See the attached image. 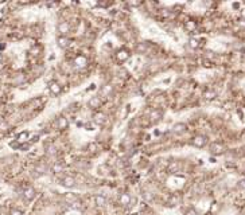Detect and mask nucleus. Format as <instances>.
<instances>
[{"instance_id": "nucleus-1", "label": "nucleus", "mask_w": 245, "mask_h": 215, "mask_svg": "<svg viewBox=\"0 0 245 215\" xmlns=\"http://www.w3.org/2000/svg\"><path fill=\"white\" fill-rule=\"evenodd\" d=\"M191 144L195 148H203L207 144V137L205 134H197L191 138Z\"/></svg>"}, {"instance_id": "nucleus-2", "label": "nucleus", "mask_w": 245, "mask_h": 215, "mask_svg": "<svg viewBox=\"0 0 245 215\" xmlns=\"http://www.w3.org/2000/svg\"><path fill=\"white\" fill-rule=\"evenodd\" d=\"M22 196H23V199L27 200V202H31L35 199V196H37V191H35L34 187H26L23 192H22Z\"/></svg>"}, {"instance_id": "nucleus-3", "label": "nucleus", "mask_w": 245, "mask_h": 215, "mask_svg": "<svg viewBox=\"0 0 245 215\" xmlns=\"http://www.w3.org/2000/svg\"><path fill=\"white\" fill-rule=\"evenodd\" d=\"M131 58V51L128 48H120L116 52V59L119 62H127Z\"/></svg>"}, {"instance_id": "nucleus-4", "label": "nucleus", "mask_w": 245, "mask_h": 215, "mask_svg": "<svg viewBox=\"0 0 245 215\" xmlns=\"http://www.w3.org/2000/svg\"><path fill=\"white\" fill-rule=\"evenodd\" d=\"M47 88H49V90H50V93H51L53 96H60V94L62 93V86L57 82V81H50L49 85H47Z\"/></svg>"}, {"instance_id": "nucleus-5", "label": "nucleus", "mask_w": 245, "mask_h": 215, "mask_svg": "<svg viewBox=\"0 0 245 215\" xmlns=\"http://www.w3.org/2000/svg\"><path fill=\"white\" fill-rule=\"evenodd\" d=\"M210 153L211 155H221L222 152L225 151V145L222 144V142H218V141H214L213 144L210 145Z\"/></svg>"}, {"instance_id": "nucleus-6", "label": "nucleus", "mask_w": 245, "mask_h": 215, "mask_svg": "<svg viewBox=\"0 0 245 215\" xmlns=\"http://www.w3.org/2000/svg\"><path fill=\"white\" fill-rule=\"evenodd\" d=\"M93 122H94V125H98V127L104 125L107 122L105 113H102V112H96V113L93 114Z\"/></svg>"}, {"instance_id": "nucleus-7", "label": "nucleus", "mask_w": 245, "mask_h": 215, "mask_svg": "<svg viewBox=\"0 0 245 215\" xmlns=\"http://www.w3.org/2000/svg\"><path fill=\"white\" fill-rule=\"evenodd\" d=\"M60 184L65 188H73L76 187V179L73 176H63L60 180Z\"/></svg>"}, {"instance_id": "nucleus-8", "label": "nucleus", "mask_w": 245, "mask_h": 215, "mask_svg": "<svg viewBox=\"0 0 245 215\" xmlns=\"http://www.w3.org/2000/svg\"><path fill=\"white\" fill-rule=\"evenodd\" d=\"M57 31L62 37H66L70 31V24L67 23V22H60V23L57 24Z\"/></svg>"}, {"instance_id": "nucleus-9", "label": "nucleus", "mask_w": 245, "mask_h": 215, "mask_svg": "<svg viewBox=\"0 0 245 215\" xmlns=\"http://www.w3.org/2000/svg\"><path fill=\"white\" fill-rule=\"evenodd\" d=\"M101 105H102V101L100 97H92L88 101V108L92 110H97L98 108H101Z\"/></svg>"}, {"instance_id": "nucleus-10", "label": "nucleus", "mask_w": 245, "mask_h": 215, "mask_svg": "<svg viewBox=\"0 0 245 215\" xmlns=\"http://www.w3.org/2000/svg\"><path fill=\"white\" fill-rule=\"evenodd\" d=\"M55 127H57V129H60V131L67 129L69 128V120L66 117H63V116H60V117L55 120Z\"/></svg>"}, {"instance_id": "nucleus-11", "label": "nucleus", "mask_w": 245, "mask_h": 215, "mask_svg": "<svg viewBox=\"0 0 245 215\" xmlns=\"http://www.w3.org/2000/svg\"><path fill=\"white\" fill-rule=\"evenodd\" d=\"M57 46L62 48V50H65V48H67L70 46V39L67 38V37H62V35H58V38H57Z\"/></svg>"}, {"instance_id": "nucleus-12", "label": "nucleus", "mask_w": 245, "mask_h": 215, "mask_svg": "<svg viewBox=\"0 0 245 215\" xmlns=\"http://www.w3.org/2000/svg\"><path fill=\"white\" fill-rule=\"evenodd\" d=\"M119 202H120L121 206L127 207V206H129L131 203H132V196H131V194H128V192H122V194H120V196H119Z\"/></svg>"}, {"instance_id": "nucleus-13", "label": "nucleus", "mask_w": 245, "mask_h": 215, "mask_svg": "<svg viewBox=\"0 0 245 215\" xmlns=\"http://www.w3.org/2000/svg\"><path fill=\"white\" fill-rule=\"evenodd\" d=\"M63 199H65L66 203L74 204V203H77V202H78L80 196H78V194H76V192H66V194L63 195Z\"/></svg>"}, {"instance_id": "nucleus-14", "label": "nucleus", "mask_w": 245, "mask_h": 215, "mask_svg": "<svg viewBox=\"0 0 245 215\" xmlns=\"http://www.w3.org/2000/svg\"><path fill=\"white\" fill-rule=\"evenodd\" d=\"M186 131H187V127H186L185 122H176V124L172 125V132H174L175 134H182Z\"/></svg>"}, {"instance_id": "nucleus-15", "label": "nucleus", "mask_w": 245, "mask_h": 215, "mask_svg": "<svg viewBox=\"0 0 245 215\" xmlns=\"http://www.w3.org/2000/svg\"><path fill=\"white\" fill-rule=\"evenodd\" d=\"M29 137H30V132L29 131H23L19 132L16 136V140L20 142V144H24V142H29Z\"/></svg>"}, {"instance_id": "nucleus-16", "label": "nucleus", "mask_w": 245, "mask_h": 215, "mask_svg": "<svg viewBox=\"0 0 245 215\" xmlns=\"http://www.w3.org/2000/svg\"><path fill=\"white\" fill-rule=\"evenodd\" d=\"M94 203H96L97 207H104V206L107 204V198H105V195L97 194L96 196H94Z\"/></svg>"}, {"instance_id": "nucleus-17", "label": "nucleus", "mask_w": 245, "mask_h": 215, "mask_svg": "<svg viewBox=\"0 0 245 215\" xmlns=\"http://www.w3.org/2000/svg\"><path fill=\"white\" fill-rule=\"evenodd\" d=\"M162 116H163V113L159 109H154L151 113H149V120L151 121H159L162 118Z\"/></svg>"}, {"instance_id": "nucleus-18", "label": "nucleus", "mask_w": 245, "mask_h": 215, "mask_svg": "<svg viewBox=\"0 0 245 215\" xmlns=\"http://www.w3.org/2000/svg\"><path fill=\"white\" fill-rule=\"evenodd\" d=\"M185 28H186V31H189V32H193V31H195V28H197V23L194 20H187L185 23Z\"/></svg>"}, {"instance_id": "nucleus-19", "label": "nucleus", "mask_w": 245, "mask_h": 215, "mask_svg": "<svg viewBox=\"0 0 245 215\" xmlns=\"http://www.w3.org/2000/svg\"><path fill=\"white\" fill-rule=\"evenodd\" d=\"M148 50V46L146 43H138L136 44V52L138 54H144Z\"/></svg>"}, {"instance_id": "nucleus-20", "label": "nucleus", "mask_w": 245, "mask_h": 215, "mask_svg": "<svg viewBox=\"0 0 245 215\" xmlns=\"http://www.w3.org/2000/svg\"><path fill=\"white\" fill-rule=\"evenodd\" d=\"M62 169H63V165H62V163H58V161L51 165V172H54V173L62 172Z\"/></svg>"}, {"instance_id": "nucleus-21", "label": "nucleus", "mask_w": 245, "mask_h": 215, "mask_svg": "<svg viewBox=\"0 0 245 215\" xmlns=\"http://www.w3.org/2000/svg\"><path fill=\"white\" fill-rule=\"evenodd\" d=\"M44 148H46V153H47V155H50V156H51V155H55V153H57V148L54 147L53 144H47V145L44 147Z\"/></svg>"}, {"instance_id": "nucleus-22", "label": "nucleus", "mask_w": 245, "mask_h": 215, "mask_svg": "<svg viewBox=\"0 0 245 215\" xmlns=\"http://www.w3.org/2000/svg\"><path fill=\"white\" fill-rule=\"evenodd\" d=\"M112 90H113V86H112V85H105V86H102L101 93L105 94V96H108V94L112 93Z\"/></svg>"}, {"instance_id": "nucleus-23", "label": "nucleus", "mask_w": 245, "mask_h": 215, "mask_svg": "<svg viewBox=\"0 0 245 215\" xmlns=\"http://www.w3.org/2000/svg\"><path fill=\"white\" fill-rule=\"evenodd\" d=\"M76 65L80 66V67L85 66V65H86V58H84V57H78V58L76 59Z\"/></svg>"}, {"instance_id": "nucleus-24", "label": "nucleus", "mask_w": 245, "mask_h": 215, "mask_svg": "<svg viewBox=\"0 0 245 215\" xmlns=\"http://www.w3.org/2000/svg\"><path fill=\"white\" fill-rule=\"evenodd\" d=\"M10 147L12 148V149H19L20 151V147H22V144L18 140H13V141H11L10 142Z\"/></svg>"}, {"instance_id": "nucleus-25", "label": "nucleus", "mask_w": 245, "mask_h": 215, "mask_svg": "<svg viewBox=\"0 0 245 215\" xmlns=\"http://www.w3.org/2000/svg\"><path fill=\"white\" fill-rule=\"evenodd\" d=\"M189 43H190V47L191 48H198L199 47V44H198V40L195 38H191L189 40Z\"/></svg>"}, {"instance_id": "nucleus-26", "label": "nucleus", "mask_w": 245, "mask_h": 215, "mask_svg": "<svg viewBox=\"0 0 245 215\" xmlns=\"http://www.w3.org/2000/svg\"><path fill=\"white\" fill-rule=\"evenodd\" d=\"M10 215H23V211L19 208H12L10 211Z\"/></svg>"}, {"instance_id": "nucleus-27", "label": "nucleus", "mask_w": 245, "mask_h": 215, "mask_svg": "<svg viewBox=\"0 0 245 215\" xmlns=\"http://www.w3.org/2000/svg\"><path fill=\"white\" fill-rule=\"evenodd\" d=\"M186 215H199L198 214V211L194 207H191V208H189L187 210V212H186Z\"/></svg>"}, {"instance_id": "nucleus-28", "label": "nucleus", "mask_w": 245, "mask_h": 215, "mask_svg": "<svg viewBox=\"0 0 245 215\" xmlns=\"http://www.w3.org/2000/svg\"><path fill=\"white\" fill-rule=\"evenodd\" d=\"M205 97L207 98V100H211V98H214V97H216V93H214V92H209V93H205Z\"/></svg>"}, {"instance_id": "nucleus-29", "label": "nucleus", "mask_w": 245, "mask_h": 215, "mask_svg": "<svg viewBox=\"0 0 245 215\" xmlns=\"http://www.w3.org/2000/svg\"><path fill=\"white\" fill-rule=\"evenodd\" d=\"M30 147H31L30 142H24V144H22L20 151H27V149H30Z\"/></svg>"}, {"instance_id": "nucleus-30", "label": "nucleus", "mask_w": 245, "mask_h": 215, "mask_svg": "<svg viewBox=\"0 0 245 215\" xmlns=\"http://www.w3.org/2000/svg\"><path fill=\"white\" fill-rule=\"evenodd\" d=\"M7 128H8L7 122H4V121H0V131H6Z\"/></svg>"}, {"instance_id": "nucleus-31", "label": "nucleus", "mask_w": 245, "mask_h": 215, "mask_svg": "<svg viewBox=\"0 0 245 215\" xmlns=\"http://www.w3.org/2000/svg\"><path fill=\"white\" fill-rule=\"evenodd\" d=\"M238 188H241V190H245V179H241V180L238 182Z\"/></svg>"}, {"instance_id": "nucleus-32", "label": "nucleus", "mask_w": 245, "mask_h": 215, "mask_svg": "<svg viewBox=\"0 0 245 215\" xmlns=\"http://www.w3.org/2000/svg\"><path fill=\"white\" fill-rule=\"evenodd\" d=\"M39 140V134H37V136H34L33 138H31V141H29L30 144H34V142H37Z\"/></svg>"}, {"instance_id": "nucleus-33", "label": "nucleus", "mask_w": 245, "mask_h": 215, "mask_svg": "<svg viewBox=\"0 0 245 215\" xmlns=\"http://www.w3.org/2000/svg\"><path fill=\"white\" fill-rule=\"evenodd\" d=\"M39 50H40L39 47H33L31 48V52H34V55H37V52H39Z\"/></svg>"}, {"instance_id": "nucleus-34", "label": "nucleus", "mask_w": 245, "mask_h": 215, "mask_svg": "<svg viewBox=\"0 0 245 215\" xmlns=\"http://www.w3.org/2000/svg\"><path fill=\"white\" fill-rule=\"evenodd\" d=\"M241 16H242V18H245V10H242V11H241Z\"/></svg>"}, {"instance_id": "nucleus-35", "label": "nucleus", "mask_w": 245, "mask_h": 215, "mask_svg": "<svg viewBox=\"0 0 245 215\" xmlns=\"http://www.w3.org/2000/svg\"><path fill=\"white\" fill-rule=\"evenodd\" d=\"M2 61H3V54L0 52V62H2Z\"/></svg>"}]
</instances>
